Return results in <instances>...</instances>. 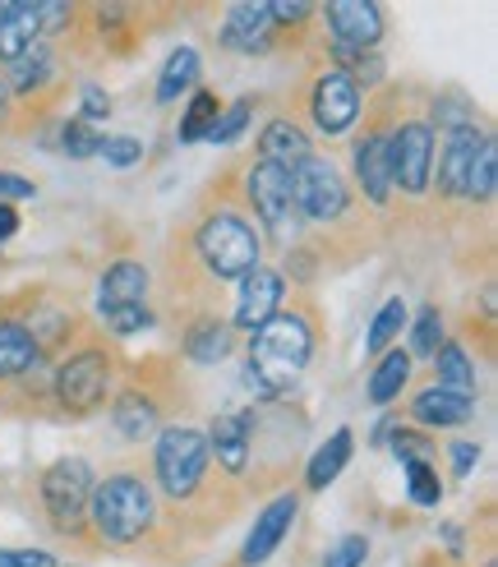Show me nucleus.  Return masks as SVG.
Listing matches in <instances>:
<instances>
[{
    "label": "nucleus",
    "instance_id": "2",
    "mask_svg": "<svg viewBox=\"0 0 498 567\" xmlns=\"http://www.w3.org/2000/svg\"><path fill=\"white\" fill-rule=\"evenodd\" d=\"M153 517H157V503H153V489L144 475H106L102 485H93V498H89V522L102 540L111 545H134L144 540L153 530Z\"/></svg>",
    "mask_w": 498,
    "mask_h": 567
},
{
    "label": "nucleus",
    "instance_id": "41",
    "mask_svg": "<svg viewBox=\"0 0 498 567\" xmlns=\"http://www.w3.org/2000/svg\"><path fill=\"white\" fill-rule=\"evenodd\" d=\"M434 121L448 134L453 130H470V125H476V106L461 102V97H443V102H434Z\"/></svg>",
    "mask_w": 498,
    "mask_h": 567
},
{
    "label": "nucleus",
    "instance_id": "8",
    "mask_svg": "<svg viewBox=\"0 0 498 567\" xmlns=\"http://www.w3.org/2000/svg\"><path fill=\"white\" fill-rule=\"evenodd\" d=\"M387 172H393V189L402 194H425L434 176V130L425 121H402L387 130Z\"/></svg>",
    "mask_w": 498,
    "mask_h": 567
},
{
    "label": "nucleus",
    "instance_id": "27",
    "mask_svg": "<svg viewBox=\"0 0 498 567\" xmlns=\"http://www.w3.org/2000/svg\"><path fill=\"white\" fill-rule=\"evenodd\" d=\"M194 79H199V51H194V47L172 51V61L162 65V79H157V102L162 106L180 102V93L194 89Z\"/></svg>",
    "mask_w": 498,
    "mask_h": 567
},
{
    "label": "nucleus",
    "instance_id": "37",
    "mask_svg": "<svg viewBox=\"0 0 498 567\" xmlns=\"http://www.w3.org/2000/svg\"><path fill=\"white\" fill-rule=\"evenodd\" d=\"M97 157H106V166H121V172H125V166L144 162V138H134V134H106Z\"/></svg>",
    "mask_w": 498,
    "mask_h": 567
},
{
    "label": "nucleus",
    "instance_id": "36",
    "mask_svg": "<svg viewBox=\"0 0 498 567\" xmlns=\"http://www.w3.org/2000/svg\"><path fill=\"white\" fill-rule=\"evenodd\" d=\"M406 489L415 507H438L443 503V485L434 466H406Z\"/></svg>",
    "mask_w": 498,
    "mask_h": 567
},
{
    "label": "nucleus",
    "instance_id": "10",
    "mask_svg": "<svg viewBox=\"0 0 498 567\" xmlns=\"http://www.w3.org/2000/svg\"><path fill=\"white\" fill-rule=\"evenodd\" d=\"M360 89L346 79V70H328L314 79V89H310V116L323 134H346L360 116Z\"/></svg>",
    "mask_w": 498,
    "mask_h": 567
},
{
    "label": "nucleus",
    "instance_id": "21",
    "mask_svg": "<svg viewBox=\"0 0 498 567\" xmlns=\"http://www.w3.org/2000/svg\"><path fill=\"white\" fill-rule=\"evenodd\" d=\"M111 424H116L129 443H148L157 434V402L138 388H121L116 402H111Z\"/></svg>",
    "mask_w": 498,
    "mask_h": 567
},
{
    "label": "nucleus",
    "instance_id": "19",
    "mask_svg": "<svg viewBox=\"0 0 498 567\" xmlns=\"http://www.w3.org/2000/svg\"><path fill=\"white\" fill-rule=\"evenodd\" d=\"M148 287H153V277H148L144 264H134V259L111 264V268L102 272V281H97V305H102V309L144 305V300H148Z\"/></svg>",
    "mask_w": 498,
    "mask_h": 567
},
{
    "label": "nucleus",
    "instance_id": "50",
    "mask_svg": "<svg viewBox=\"0 0 498 567\" xmlns=\"http://www.w3.org/2000/svg\"><path fill=\"white\" fill-rule=\"evenodd\" d=\"M6 10H10V6H0V19H6Z\"/></svg>",
    "mask_w": 498,
    "mask_h": 567
},
{
    "label": "nucleus",
    "instance_id": "17",
    "mask_svg": "<svg viewBox=\"0 0 498 567\" xmlns=\"http://www.w3.org/2000/svg\"><path fill=\"white\" fill-rule=\"evenodd\" d=\"M485 138H489V134H480L476 125L448 134V144H443V157H438V194L457 198V194L466 189V172H470V162H476V153H480Z\"/></svg>",
    "mask_w": 498,
    "mask_h": 567
},
{
    "label": "nucleus",
    "instance_id": "13",
    "mask_svg": "<svg viewBox=\"0 0 498 567\" xmlns=\"http://www.w3.org/2000/svg\"><path fill=\"white\" fill-rule=\"evenodd\" d=\"M295 517H300V498L295 494H277L263 513H259V522H255V530H249V540H245V549H240V563H268L272 554H277V545L291 535V526H295Z\"/></svg>",
    "mask_w": 498,
    "mask_h": 567
},
{
    "label": "nucleus",
    "instance_id": "42",
    "mask_svg": "<svg viewBox=\"0 0 498 567\" xmlns=\"http://www.w3.org/2000/svg\"><path fill=\"white\" fill-rule=\"evenodd\" d=\"M0 567H55V558L42 549H0Z\"/></svg>",
    "mask_w": 498,
    "mask_h": 567
},
{
    "label": "nucleus",
    "instance_id": "47",
    "mask_svg": "<svg viewBox=\"0 0 498 567\" xmlns=\"http://www.w3.org/2000/svg\"><path fill=\"white\" fill-rule=\"evenodd\" d=\"M476 462H480V447L476 443H453V471L457 475H470V471H476Z\"/></svg>",
    "mask_w": 498,
    "mask_h": 567
},
{
    "label": "nucleus",
    "instance_id": "18",
    "mask_svg": "<svg viewBox=\"0 0 498 567\" xmlns=\"http://www.w3.org/2000/svg\"><path fill=\"white\" fill-rule=\"evenodd\" d=\"M355 176H360L365 198L387 204V194H393V172H387V130H370L355 144Z\"/></svg>",
    "mask_w": 498,
    "mask_h": 567
},
{
    "label": "nucleus",
    "instance_id": "45",
    "mask_svg": "<svg viewBox=\"0 0 498 567\" xmlns=\"http://www.w3.org/2000/svg\"><path fill=\"white\" fill-rule=\"evenodd\" d=\"M106 111H111V97L97 89V83H83V116H89V121H102Z\"/></svg>",
    "mask_w": 498,
    "mask_h": 567
},
{
    "label": "nucleus",
    "instance_id": "40",
    "mask_svg": "<svg viewBox=\"0 0 498 567\" xmlns=\"http://www.w3.org/2000/svg\"><path fill=\"white\" fill-rule=\"evenodd\" d=\"M365 558H370V540H365V535H342V540L323 554V567H360Z\"/></svg>",
    "mask_w": 498,
    "mask_h": 567
},
{
    "label": "nucleus",
    "instance_id": "38",
    "mask_svg": "<svg viewBox=\"0 0 498 567\" xmlns=\"http://www.w3.org/2000/svg\"><path fill=\"white\" fill-rule=\"evenodd\" d=\"M102 319L116 337H134V332L153 328V309L148 305H121V309H102Z\"/></svg>",
    "mask_w": 498,
    "mask_h": 567
},
{
    "label": "nucleus",
    "instance_id": "16",
    "mask_svg": "<svg viewBox=\"0 0 498 567\" xmlns=\"http://www.w3.org/2000/svg\"><path fill=\"white\" fill-rule=\"evenodd\" d=\"M411 415L429 424V430H453V424H466L476 415V392H457V388H421L411 396Z\"/></svg>",
    "mask_w": 498,
    "mask_h": 567
},
{
    "label": "nucleus",
    "instance_id": "4",
    "mask_svg": "<svg viewBox=\"0 0 498 567\" xmlns=\"http://www.w3.org/2000/svg\"><path fill=\"white\" fill-rule=\"evenodd\" d=\"M153 471L166 498H194L208 475V439L194 424H172V430L157 434V452H153Z\"/></svg>",
    "mask_w": 498,
    "mask_h": 567
},
{
    "label": "nucleus",
    "instance_id": "20",
    "mask_svg": "<svg viewBox=\"0 0 498 567\" xmlns=\"http://www.w3.org/2000/svg\"><path fill=\"white\" fill-rule=\"evenodd\" d=\"M42 364V351L33 342V332L19 319H0V383H14L23 374H33Z\"/></svg>",
    "mask_w": 498,
    "mask_h": 567
},
{
    "label": "nucleus",
    "instance_id": "5",
    "mask_svg": "<svg viewBox=\"0 0 498 567\" xmlns=\"http://www.w3.org/2000/svg\"><path fill=\"white\" fill-rule=\"evenodd\" d=\"M106 383H111V355L102 347H83L61 360V370L51 379V396L61 406V415L83 420L97 406H106Z\"/></svg>",
    "mask_w": 498,
    "mask_h": 567
},
{
    "label": "nucleus",
    "instance_id": "12",
    "mask_svg": "<svg viewBox=\"0 0 498 567\" xmlns=\"http://www.w3.org/2000/svg\"><path fill=\"white\" fill-rule=\"evenodd\" d=\"M282 291H287L282 272H272V268H255V272H245V277H240L236 323H231V328L259 332V328H263V323L277 315V305H282Z\"/></svg>",
    "mask_w": 498,
    "mask_h": 567
},
{
    "label": "nucleus",
    "instance_id": "34",
    "mask_svg": "<svg viewBox=\"0 0 498 567\" xmlns=\"http://www.w3.org/2000/svg\"><path fill=\"white\" fill-rule=\"evenodd\" d=\"M387 443H393V452L406 462V466H434V457H438V447H434V439L429 434H421V430H397L387 434Z\"/></svg>",
    "mask_w": 498,
    "mask_h": 567
},
{
    "label": "nucleus",
    "instance_id": "15",
    "mask_svg": "<svg viewBox=\"0 0 498 567\" xmlns=\"http://www.w3.org/2000/svg\"><path fill=\"white\" fill-rule=\"evenodd\" d=\"M272 38H277V23H272L268 6H255V0L231 6L227 19H221V47H231V51L255 55V51H268Z\"/></svg>",
    "mask_w": 498,
    "mask_h": 567
},
{
    "label": "nucleus",
    "instance_id": "26",
    "mask_svg": "<svg viewBox=\"0 0 498 567\" xmlns=\"http://www.w3.org/2000/svg\"><path fill=\"white\" fill-rule=\"evenodd\" d=\"M346 462H351V430H338V434H332V439L314 452L310 471H304V485H310V489H328L332 480L346 471Z\"/></svg>",
    "mask_w": 498,
    "mask_h": 567
},
{
    "label": "nucleus",
    "instance_id": "29",
    "mask_svg": "<svg viewBox=\"0 0 498 567\" xmlns=\"http://www.w3.org/2000/svg\"><path fill=\"white\" fill-rule=\"evenodd\" d=\"M406 319H411V315H406V305L393 296V300H387V305L378 309V315H374V323H370V332H365V351H370V355L393 351V342L402 337Z\"/></svg>",
    "mask_w": 498,
    "mask_h": 567
},
{
    "label": "nucleus",
    "instance_id": "48",
    "mask_svg": "<svg viewBox=\"0 0 498 567\" xmlns=\"http://www.w3.org/2000/svg\"><path fill=\"white\" fill-rule=\"evenodd\" d=\"M19 231V213L10 204H0V240H10Z\"/></svg>",
    "mask_w": 498,
    "mask_h": 567
},
{
    "label": "nucleus",
    "instance_id": "32",
    "mask_svg": "<svg viewBox=\"0 0 498 567\" xmlns=\"http://www.w3.org/2000/svg\"><path fill=\"white\" fill-rule=\"evenodd\" d=\"M494 185H498V144L494 138H485L476 162H470V172H466V198H476V204H489L494 198Z\"/></svg>",
    "mask_w": 498,
    "mask_h": 567
},
{
    "label": "nucleus",
    "instance_id": "1",
    "mask_svg": "<svg viewBox=\"0 0 498 567\" xmlns=\"http://www.w3.org/2000/svg\"><path fill=\"white\" fill-rule=\"evenodd\" d=\"M249 364L245 379L259 396H282L295 388L314 351V323L304 315H272L259 332H249Z\"/></svg>",
    "mask_w": 498,
    "mask_h": 567
},
{
    "label": "nucleus",
    "instance_id": "28",
    "mask_svg": "<svg viewBox=\"0 0 498 567\" xmlns=\"http://www.w3.org/2000/svg\"><path fill=\"white\" fill-rule=\"evenodd\" d=\"M51 70H55V55L38 42V47H28L23 55H14L10 61V89L19 93V97H28V93H38L42 83L51 79Z\"/></svg>",
    "mask_w": 498,
    "mask_h": 567
},
{
    "label": "nucleus",
    "instance_id": "30",
    "mask_svg": "<svg viewBox=\"0 0 498 567\" xmlns=\"http://www.w3.org/2000/svg\"><path fill=\"white\" fill-rule=\"evenodd\" d=\"M434 370L443 388H457V392H476V364L466 360V351L457 342H443L434 351Z\"/></svg>",
    "mask_w": 498,
    "mask_h": 567
},
{
    "label": "nucleus",
    "instance_id": "22",
    "mask_svg": "<svg viewBox=\"0 0 498 567\" xmlns=\"http://www.w3.org/2000/svg\"><path fill=\"white\" fill-rule=\"evenodd\" d=\"M310 157V134H304L295 121H268L259 134V162H272L282 172H295V166Z\"/></svg>",
    "mask_w": 498,
    "mask_h": 567
},
{
    "label": "nucleus",
    "instance_id": "11",
    "mask_svg": "<svg viewBox=\"0 0 498 567\" xmlns=\"http://www.w3.org/2000/svg\"><path fill=\"white\" fill-rule=\"evenodd\" d=\"M323 19L342 51H374L383 42V10L370 0H332Z\"/></svg>",
    "mask_w": 498,
    "mask_h": 567
},
{
    "label": "nucleus",
    "instance_id": "14",
    "mask_svg": "<svg viewBox=\"0 0 498 567\" xmlns=\"http://www.w3.org/2000/svg\"><path fill=\"white\" fill-rule=\"evenodd\" d=\"M249 443H255V411H227L208 424V447L227 475H245Z\"/></svg>",
    "mask_w": 498,
    "mask_h": 567
},
{
    "label": "nucleus",
    "instance_id": "43",
    "mask_svg": "<svg viewBox=\"0 0 498 567\" xmlns=\"http://www.w3.org/2000/svg\"><path fill=\"white\" fill-rule=\"evenodd\" d=\"M33 181L28 176H14V172H0V204H14V198H33Z\"/></svg>",
    "mask_w": 498,
    "mask_h": 567
},
{
    "label": "nucleus",
    "instance_id": "39",
    "mask_svg": "<svg viewBox=\"0 0 498 567\" xmlns=\"http://www.w3.org/2000/svg\"><path fill=\"white\" fill-rule=\"evenodd\" d=\"M249 116H255V102L240 97V102L227 111V116H217V125L208 130V138H212V144H236V138L249 130Z\"/></svg>",
    "mask_w": 498,
    "mask_h": 567
},
{
    "label": "nucleus",
    "instance_id": "24",
    "mask_svg": "<svg viewBox=\"0 0 498 567\" xmlns=\"http://www.w3.org/2000/svg\"><path fill=\"white\" fill-rule=\"evenodd\" d=\"M42 42V28H38V6L33 0H19V6L6 10V19H0V61H14V55H23L28 47Z\"/></svg>",
    "mask_w": 498,
    "mask_h": 567
},
{
    "label": "nucleus",
    "instance_id": "44",
    "mask_svg": "<svg viewBox=\"0 0 498 567\" xmlns=\"http://www.w3.org/2000/svg\"><path fill=\"white\" fill-rule=\"evenodd\" d=\"M70 19H74L70 6H38V28H42V33H61Z\"/></svg>",
    "mask_w": 498,
    "mask_h": 567
},
{
    "label": "nucleus",
    "instance_id": "25",
    "mask_svg": "<svg viewBox=\"0 0 498 567\" xmlns=\"http://www.w3.org/2000/svg\"><path fill=\"white\" fill-rule=\"evenodd\" d=\"M406 383H411V351L393 347V351H383V355H378V364H374V374H370L365 392H370V402H374V406H387V402H397Z\"/></svg>",
    "mask_w": 498,
    "mask_h": 567
},
{
    "label": "nucleus",
    "instance_id": "33",
    "mask_svg": "<svg viewBox=\"0 0 498 567\" xmlns=\"http://www.w3.org/2000/svg\"><path fill=\"white\" fill-rule=\"evenodd\" d=\"M443 347V309L438 305H425L421 319L411 323V351L421 360H434V351Z\"/></svg>",
    "mask_w": 498,
    "mask_h": 567
},
{
    "label": "nucleus",
    "instance_id": "46",
    "mask_svg": "<svg viewBox=\"0 0 498 567\" xmlns=\"http://www.w3.org/2000/svg\"><path fill=\"white\" fill-rule=\"evenodd\" d=\"M272 23H304L314 14V6H304V0H295V6H268Z\"/></svg>",
    "mask_w": 498,
    "mask_h": 567
},
{
    "label": "nucleus",
    "instance_id": "6",
    "mask_svg": "<svg viewBox=\"0 0 498 567\" xmlns=\"http://www.w3.org/2000/svg\"><path fill=\"white\" fill-rule=\"evenodd\" d=\"M93 498V471L83 457H61L42 471V507L55 530H83Z\"/></svg>",
    "mask_w": 498,
    "mask_h": 567
},
{
    "label": "nucleus",
    "instance_id": "31",
    "mask_svg": "<svg viewBox=\"0 0 498 567\" xmlns=\"http://www.w3.org/2000/svg\"><path fill=\"white\" fill-rule=\"evenodd\" d=\"M217 116H221V102H217V93H208V89H199L189 97V111H185V121H180V144H199V138H208V130L217 125Z\"/></svg>",
    "mask_w": 498,
    "mask_h": 567
},
{
    "label": "nucleus",
    "instance_id": "23",
    "mask_svg": "<svg viewBox=\"0 0 498 567\" xmlns=\"http://www.w3.org/2000/svg\"><path fill=\"white\" fill-rule=\"evenodd\" d=\"M231 347H236V328L227 319H217V315L194 319L189 332H185V355L194 364H221L231 355Z\"/></svg>",
    "mask_w": 498,
    "mask_h": 567
},
{
    "label": "nucleus",
    "instance_id": "9",
    "mask_svg": "<svg viewBox=\"0 0 498 567\" xmlns=\"http://www.w3.org/2000/svg\"><path fill=\"white\" fill-rule=\"evenodd\" d=\"M245 194H249V208L259 213V221L268 226V236L277 245H291L295 236V204H291V172L272 162H255L245 176Z\"/></svg>",
    "mask_w": 498,
    "mask_h": 567
},
{
    "label": "nucleus",
    "instance_id": "49",
    "mask_svg": "<svg viewBox=\"0 0 498 567\" xmlns=\"http://www.w3.org/2000/svg\"><path fill=\"white\" fill-rule=\"evenodd\" d=\"M0 111H6V89H0Z\"/></svg>",
    "mask_w": 498,
    "mask_h": 567
},
{
    "label": "nucleus",
    "instance_id": "7",
    "mask_svg": "<svg viewBox=\"0 0 498 567\" xmlns=\"http://www.w3.org/2000/svg\"><path fill=\"white\" fill-rule=\"evenodd\" d=\"M291 204L310 221H338L351 208V194H346V181H342L338 166L310 153L291 172Z\"/></svg>",
    "mask_w": 498,
    "mask_h": 567
},
{
    "label": "nucleus",
    "instance_id": "3",
    "mask_svg": "<svg viewBox=\"0 0 498 567\" xmlns=\"http://www.w3.org/2000/svg\"><path fill=\"white\" fill-rule=\"evenodd\" d=\"M194 254H199V264L221 281L245 277L259 268V231H255V221L240 217L236 208H217L199 221V231H194Z\"/></svg>",
    "mask_w": 498,
    "mask_h": 567
},
{
    "label": "nucleus",
    "instance_id": "35",
    "mask_svg": "<svg viewBox=\"0 0 498 567\" xmlns=\"http://www.w3.org/2000/svg\"><path fill=\"white\" fill-rule=\"evenodd\" d=\"M61 148H65L74 162H83V157H97V148H102V134H97L89 121H65V125H61Z\"/></svg>",
    "mask_w": 498,
    "mask_h": 567
}]
</instances>
